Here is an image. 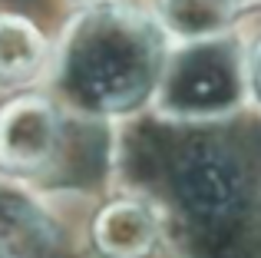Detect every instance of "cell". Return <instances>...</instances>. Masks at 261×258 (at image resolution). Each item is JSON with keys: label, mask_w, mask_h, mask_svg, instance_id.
I'll use <instances>...</instances> for the list:
<instances>
[{"label": "cell", "mask_w": 261, "mask_h": 258, "mask_svg": "<svg viewBox=\"0 0 261 258\" xmlns=\"http://www.w3.org/2000/svg\"><path fill=\"white\" fill-rule=\"evenodd\" d=\"M162 212L149 199L119 195L96 212L89 239L102 258H152L162 245Z\"/></svg>", "instance_id": "obj_5"}, {"label": "cell", "mask_w": 261, "mask_h": 258, "mask_svg": "<svg viewBox=\"0 0 261 258\" xmlns=\"http://www.w3.org/2000/svg\"><path fill=\"white\" fill-rule=\"evenodd\" d=\"M46 37L17 13H0V86L20 90L30 86L50 70Z\"/></svg>", "instance_id": "obj_6"}, {"label": "cell", "mask_w": 261, "mask_h": 258, "mask_svg": "<svg viewBox=\"0 0 261 258\" xmlns=\"http://www.w3.org/2000/svg\"><path fill=\"white\" fill-rule=\"evenodd\" d=\"M245 86L248 96L261 106V33L245 46Z\"/></svg>", "instance_id": "obj_8"}, {"label": "cell", "mask_w": 261, "mask_h": 258, "mask_svg": "<svg viewBox=\"0 0 261 258\" xmlns=\"http://www.w3.org/2000/svg\"><path fill=\"white\" fill-rule=\"evenodd\" d=\"M63 149V113L43 93H17L0 103V172L40 175Z\"/></svg>", "instance_id": "obj_4"}, {"label": "cell", "mask_w": 261, "mask_h": 258, "mask_svg": "<svg viewBox=\"0 0 261 258\" xmlns=\"http://www.w3.org/2000/svg\"><path fill=\"white\" fill-rule=\"evenodd\" d=\"M0 258H17V255H13V248H7L4 242H0Z\"/></svg>", "instance_id": "obj_9"}, {"label": "cell", "mask_w": 261, "mask_h": 258, "mask_svg": "<svg viewBox=\"0 0 261 258\" xmlns=\"http://www.w3.org/2000/svg\"><path fill=\"white\" fill-rule=\"evenodd\" d=\"M248 96L245 46L231 33L182 40L169 50L152 110L166 119H222Z\"/></svg>", "instance_id": "obj_2"}, {"label": "cell", "mask_w": 261, "mask_h": 258, "mask_svg": "<svg viewBox=\"0 0 261 258\" xmlns=\"http://www.w3.org/2000/svg\"><path fill=\"white\" fill-rule=\"evenodd\" d=\"M169 57V33L139 7L86 4L50 53L57 99L83 119L133 116L152 103Z\"/></svg>", "instance_id": "obj_1"}, {"label": "cell", "mask_w": 261, "mask_h": 258, "mask_svg": "<svg viewBox=\"0 0 261 258\" xmlns=\"http://www.w3.org/2000/svg\"><path fill=\"white\" fill-rule=\"evenodd\" d=\"M172 189L182 212L202 228L228 225L248 202V175L242 162L218 142H195L178 156Z\"/></svg>", "instance_id": "obj_3"}, {"label": "cell", "mask_w": 261, "mask_h": 258, "mask_svg": "<svg viewBox=\"0 0 261 258\" xmlns=\"http://www.w3.org/2000/svg\"><path fill=\"white\" fill-rule=\"evenodd\" d=\"M248 0H159L155 20L169 37L182 40H202L231 33V23L242 13Z\"/></svg>", "instance_id": "obj_7"}, {"label": "cell", "mask_w": 261, "mask_h": 258, "mask_svg": "<svg viewBox=\"0 0 261 258\" xmlns=\"http://www.w3.org/2000/svg\"><path fill=\"white\" fill-rule=\"evenodd\" d=\"M83 4H106V0H83Z\"/></svg>", "instance_id": "obj_10"}]
</instances>
